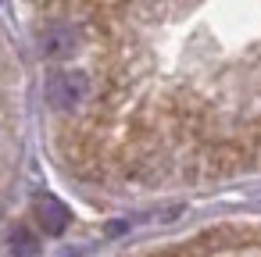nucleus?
Wrapping results in <instances>:
<instances>
[{
    "instance_id": "f257e3e1",
    "label": "nucleus",
    "mask_w": 261,
    "mask_h": 257,
    "mask_svg": "<svg viewBox=\"0 0 261 257\" xmlns=\"http://www.w3.org/2000/svg\"><path fill=\"white\" fill-rule=\"evenodd\" d=\"M86 93H90V82L79 72H58L47 82V97H50L54 107H75V104L86 100Z\"/></svg>"
},
{
    "instance_id": "7ed1b4c3",
    "label": "nucleus",
    "mask_w": 261,
    "mask_h": 257,
    "mask_svg": "<svg viewBox=\"0 0 261 257\" xmlns=\"http://www.w3.org/2000/svg\"><path fill=\"white\" fill-rule=\"evenodd\" d=\"M43 47H47V54H65V50L72 47V33H68V29H54V33H47Z\"/></svg>"
},
{
    "instance_id": "f03ea898",
    "label": "nucleus",
    "mask_w": 261,
    "mask_h": 257,
    "mask_svg": "<svg viewBox=\"0 0 261 257\" xmlns=\"http://www.w3.org/2000/svg\"><path fill=\"white\" fill-rule=\"evenodd\" d=\"M36 218H40L43 232L58 236V232H65V225H68V207H65V204H61L58 196L43 193V196L36 200Z\"/></svg>"
}]
</instances>
